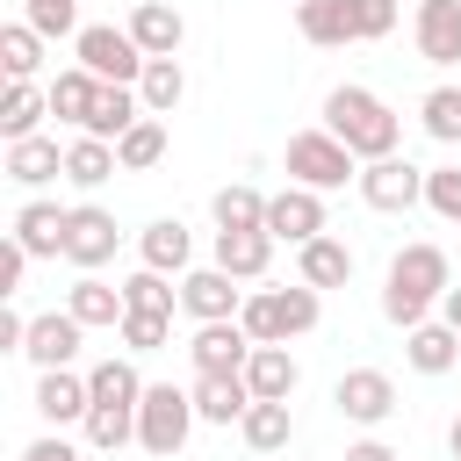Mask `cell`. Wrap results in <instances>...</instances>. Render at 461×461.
<instances>
[{
  "label": "cell",
  "instance_id": "1",
  "mask_svg": "<svg viewBox=\"0 0 461 461\" xmlns=\"http://www.w3.org/2000/svg\"><path fill=\"white\" fill-rule=\"evenodd\" d=\"M324 130H331L360 166L396 158V144H403V115H396L382 94H367V86H331V94H324Z\"/></svg>",
  "mask_w": 461,
  "mask_h": 461
},
{
  "label": "cell",
  "instance_id": "2",
  "mask_svg": "<svg viewBox=\"0 0 461 461\" xmlns=\"http://www.w3.org/2000/svg\"><path fill=\"white\" fill-rule=\"evenodd\" d=\"M447 288H454L447 252H439V245H403V252L389 259V281H382V317L411 331V324H425V310H432Z\"/></svg>",
  "mask_w": 461,
  "mask_h": 461
},
{
  "label": "cell",
  "instance_id": "3",
  "mask_svg": "<svg viewBox=\"0 0 461 461\" xmlns=\"http://www.w3.org/2000/svg\"><path fill=\"white\" fill-rule=\"evenodd\" d=\"M317 317H324V303H317L310 281H295V288H252L245 310H238V324L252 331V346H288V339L317 331Z\"/></svg>",
  "mask_w": 461,
  "mask_h": 461
},
{
  "label": "cell",
  "instance_id": "4",
  "mask_svg": "<svg viewBox=\"0 0 461 461\" xmlns=\"http://www.w3.org/2000/svg\"><path fill=\"white\" fill-rule=\"evenodd\" d=\"M194 432V389H173V382H144V403H137V447L173 461Z\"/></svg>",
  "mask_w": 461,
  "mask_h": 461
},
{
  "label": "cell",
  "instance_id": "5",
  "mask_svg": "<svg viewBox=\"0 0 461 461\" xmlns=\"http://www.w3.org/2000/svg\"><path fill=\"white\" fill-rule=\"evenodd\" d=\"M288 180H295V187L331 194V187L360 180V158H353L331 130H295V137H288Z\"/></svg>",
  "mask_w": 461,
  "mask_h": 461
},
{
  "label": "cell",
  "instance_id": "6",
  "mask_svg": "<svg viewBox=\"0 0 461 461\" xmlns=\"http://www.w3.org/2000/svg\"><path fill=\"white\" fill-rule=\"evenodd\" d=\"M72 50H79V65L94 72V79H108V86H137L144 79V50H137V36L130 29H108V22H94V29H79L72 36Z\"/></svg>",
  "mask_w": 461,
  "mask_h": 461
},
{
  "label": "cell",
  "instance_id": "7",
  "mask_svg": "<svg viewBox=\"0 0 461 461\" xmlns=\"http://www.w3.org/2000/svg\"><path fill=\"white\" fill-rule=\"evenodd\" d=\"M360 202L382 209V216H403V209L425 202V173L411 158H375V166H360Z\"/></svg>",
  "mask_w": 461,
  "mask_h": 461
},
{
  "label": "cell",
  "instance_id": "8",
  "mask_svg": "<svg viewBox=\"0 0 461 461\" xmlns=\"http://www.w3.org/2000/svg\"><path fill=\"white\" fill-rule=\"evenodd\" d=\"M267 238L281 245H310V238H324V194L317 187H281V194H267Z\"/></svg>",
  "mask_w": 461,
  "mask_h": 461
},
{
  "label": "cell",
  "instance_id": "9",
  "mask_svg": "<svg viewBox=\"0 0 461 461\" xmlns=\"http://www.w3.org/2000/svg\"><path fill=\"white\" fill-rule=\"evenodd\" d=\"M180 310H187L194 324H230V317L245 310V288H238L223 267H194V274H180Z\"/></svg>",
  "mask_w": 461,
  "mask_h": 461
},
{
  "label": "cell",
  "instance_id": "10",
  "mask_svg": "<svg viewBox=\"0 0 461 461\" xmlns=\"http://www.w3.org/2000/svg\"><path fill=\"white\" fill-rule=\"evenodd\" d=\"M115 216L108 209H94V202H79L72 216H65V259L79 267V274H94V267H108L115 259Z\"/></svg>",
  "mask_w": 461,
  "mask_h": 461
},
{
  "label": "cell",
  "instance_id": "11",
  "mask_svg": "<svg viewBox=\"0 0 461 461\" xmlns=\"http://www.w3.org/2000/svg\"><path fill=\"white\" fill-rule=\"evenodd\" d=\"M331 403H339V418H353V425H382V418L396 411V382H389L382 367H346L339 389H331Z\"/></svg>",
  "mask_w": 461,
  "mask_h": 461
},
{
  "label": "cell",
  "instance_id": "12",
  "mask_svg": "<svg viewBox=\"0 0 461 461\" xmlns=\"http://www.w3.org/2000/svg\"><path fill=\"white\" fill-rule=\"evenodd\" d=\"M187 360H194V375H245V360H252V331L230 317V324H202L194 339H187Z\"/></svg>",
  "mask_w": 461,
  "mask_h": 461
},
{
  "label": "cell",
  "instance_id": "13",
  "mask_svg": "<svg viewBox=\"0 0 461 461\" xmlns=\"http://www.w3.org/2000/svg\"><path fill=\"white\" fill-rule=\"evenodd\" d=\"M411 36L425 65H461V0H418Z\"/></svg>",
  "mask_w": 461,
  "mask_h": 461
},
{
  "label": "cell",
  "instance_id": "14",
  "mask_svg": "<svg viewBox=\"0 0 461 461\" xmlns=\"http://www.w3.org/2000/svg\"><path fill=\"white\" fill-rule=\"evenodd\" d=\"M252 403H259V396H252L245 375H194V418H202V425H245Z\"/></svg>",
  "mask_w": 461,
  "mask_h": 461
},
{
  "label": "cell",
  "instance_id": "15",
  "mask_svg": "<svg viewBox=\"0 0 461 461\" xmlns=\"http://www.w3.org/2000/svg\"><path fill=\"white\" fill-rule=\"evenodd\" d=\"M79 331H86V324H79L72 310L29 317V346H22V353H29V360H36L43 375H50V367H72V353H79Z\"/></svg>",
  "mask_w": 461,
  "mask_h": 461
},
{
  "label": "cell",
  "instance_id": "16",
  "mask_svg": "<svg viewBox=\"0 0 461 461\" xmlns=\"http://www.w3.org/2000/svg\"><path fill=\"white\" fill-rule=\"evenodd\" d=\"M122 29L137 36V50H144V58H173V50H180V36H187L180 7H166V0H137Z\"/></svg>",
  "mask_w": 461,
  "mask_h": 461
},
{
  "label": "cell",
  "instance_id": "17",
  "mask_svg": "<svg viewBox=\"0 0 461 461\" xmlns=\"http://www.w3.org/2000/svg\"><path fill=\"white\" fill-rule=\"evenodd\" d=\"M137 122H144V101H137V86H108V79H101V94H94V115H86V130H79V137L122 144Z\"/></svg>",
  "mask_w": 461,
  "mask_h": 461
},
{
  "label": "cell",
  "instance_id": "18",
  "mask_svg": "<svg viewBox=\"0 0 461 461\" xmlns=\"http://www.w3.org/2000/svg\"><path fill=\"white\" fill-rule=\"evenodd\" d=\"M65 216H72V209H58V202H22V209H14L22 252H29V259H65Z\"/></svg>",
  "mask_w": 461,
  "mask_h": 461
},
{
  "label": "cell",
  "instance_id": "19",
  "mask_svg": "<svg viewBox=\"0 0 461 461\" xmlns=\"http://www.w3.org/2000/svg\"><path fill=\"white\" fill-rule=\"evenodd\" d=\"M295 281H310L317 295H324V288H346V281H353V245H346V238H331V230H324V238H310V245L295 252Z\"/></svg>",
  "mask_w": 461,
  "mask_h": 461
},
{
  "label": "cell",
  "instance_id": "20",
  "mask_svg": "<svg viewBox=\"0 0 461 461\" xmlns=\"http://www.w3.org/2000/svg\"><path fill=\"white\" fill-rule=\"evenodd\" d=\"M36 411L50 418V425H86V411H94V389H86V375H72V367H50V375H36Z\"/></svg>",
  "mask_w": 461,
  "mask_h": 461
},
{
  "label": "cell",
  "instance_id": "21",
  "mask_svg": "<svg viewBox=\"0 0 461 461\" xmlns=\"http://www.w3.org/2000/svg\"><path fill=\"white\" fill-rule=\"evenodd\" d=\"M245 382H252V396H259V403H288V396H295V382H303V367H295V353H288V346H252Z\"/></svg>",
  "mask_w": 461,
  "mask_h": 461
},
{
  "label": "cell",
  "instance_id": "22",
  "mask_svg": "<svg viewBox=\"0 0 461 461\" xmlns=\"http://www.w3.org/2000/svg\"><path fill=\"white\" fill-rule=\"evenodd\" d=\"M216 267L230 281H259L274 267V238L267 230H216Z\"/></svg>",
  "mask_w": 461,
  "mask_h": 461
},
{
  "label": "cell",
  "instance_id": "23",
  "mask_svg": "<svg viewBox=\"0 0 461 461\" xmlns=\"http://www.w3.org/2000/svg\"><path fill=\"white\" fill-rule=\"evenodd\" d=\"M403 360H411L418 375H447V367L461 360V331L425 317V324H411V331H403Z\"/></svg>",
  "mask_w": 461,
  "mask_h": 461
},
{
  "label": "cell",
  "instance_id": "24",
  "mask_svg": "<svg viewBox=\"0 0 461 461\" xmlns=\"http://www.w3.org/2000/svg\"><path fill=\"white\" fill-rule=\"evenodd\" d=\"M65 310H72V317H79L86 331H94V324H122V317H130V303H122V288H108L101 274H79V281L65 288Z\"/></svg>",
  "mask_w": 461,
  "mask_h": 461
},
{
  "label": "cell",
  "instance_id": "25",
  "mask_svg": "<svg viewBox=\"0 0 461 461\" xmlns=\"http://www.w3.org/2000/svg\"><path fill=\"white\" fill-rule=\"evenodd\" d=\"M295 29H303V43H317V50L360 43V36H353V0H310V7H295Z\"/></svg>",
  "mask_w": 461,
  "mask_h": 461
},
{
  "label": "cell",
  "instance_id": "26",
  "mask_svg": "<svg viewBox=\"0 0 461 461\" xmlns=\"http://www.w3.org/2000/svg\"><path fill=\"white\" fill-rule=\"evenodd\" d=\"M43 94H50V115H58V122L86 130V115H94V94H101V79H94L86 65H72V72H58V79H50Z\"/></svg>",
  "mask_w": 461,
  "mask_h": 461
},
{
  "label": "cell",
  "instance_id": "27",
  "mask_svg": "<svg viewBox=\"0 0 461 461\" xmlns=\"http://www.w3.org/2000/svg\"><path fill=\"white\" fill-rule=\"evenodd\" d=\"M65 173V151H58V137H22V144H7V180H22V187H43V180H58Z\"/></svg>",
  "mask_w": 461,
  "mask_h": 461
},
{
  "label": "cell",
  "instance_id": "28",
  "mask_svg": "<svg viewBox=\"0 0 461 461\" xmlns=\"http://www.w3.org/2000/svg\"><path fill=\"white\" fill-rule=\"evenodd\" d=\"M137 252H144V267H151V274H187V223H180V216L144 223Z\"/></svg>",
  "mask_w": 461,
  "mask_h": 461
},
{
  "label": "cell",
  "instance_id": "29",
  "mask_svg": "<svg viewBox=\"0 0 461 461\" xmlns=\"http://www.w3.org/2000/svg\"><path fill=\"white\" fill-rule=\"evenodd\" d=\"M137 101H144V115H173V108L187 101V72H180V58H151L144 79H137Z\"/></svg>",
  "mask_w": 461,
  "mask_h": 461
},
{
  "label": "cell",
  "instance_id": "30",
  "mask_svg": "<svg viewBox=\"0 0 461 461\" xmlns=\"http://www.w3.org/2000/svg\"><path fill=\"white\" fill-rule=\"evenodd\" d=\"M43 115H50V94H36L29 79L0 94V137H7V144H22V137H43V130H36Z\"/></svg>",
  "mask_w": 461,
  "mask_h": 461
},
{
  "label": "cell",
  "instance_id": "31",
  "mask_svg": "<svg viewBox=\"0 0 461 461\" xmlns=\"http://www.w3.org/2000/svg\"><path fill=\"white\" fill-rule=\"evenodd\" d=\"M115 173H122L115 144H101V137H72V144H65V180H72V187H101V180H115Z\"/></svg>",
  "mask_w": 461,
  "mask_h": 461
},
{
  "label": "cell",
  "instance_id": "32",
  "mask_svg": "<svg viewBox=\"0 0 461 461\" xmlns=\"http://www.w3.org/2000/svg\"><path fill=\"white\" fill-rule=\"evenodd\" d=\"M209 216H216V230H267V194L245 187V180H230V187H216Z\"/></svg>",
  "mask_w": 461,
  "mask_h": 461
},
{
  "label": "cell",
  "instance_id": "33",
  "mask_svg": "<svg viewBox=\"0 0 461 461\" xmlns=\"http://www.w3.org/2000/svg\"><path fill=\"white\" fill-rule=\"evenodd\" d=\"M86 389H94V403H115V411H137V403H144V375H137L130 360H101V367L86 375Z\"/></svg>",
  "mask_w": 461,
  "mask_h": 461
},
{
  "label": "cell",
  "instance_id": "34",
  "mask_svg": "<svg viewBox=\"0 0 461 461\" xmlns=\"http://www.w3.org/2000/svg\"><path fill=\"white\" fill-rule=\"evenodd\" d=\"M238 432H245V447H252V454H281V447L295 439V418H288V403H252Z\"/></svg>",
  "mask_w": 461,
  "mask_h": 461
},
{
  "label": "cell",
  "instance_id": "35",
  "mask_svg": "<svg viewBox=\"0 0 461 461\" xmlns=\"http://www.w3.org/2000/svg\"><path fill=\"white\" fill-rule=\"evenodd\" d=\"M0 65H7V86L36 79V65H43V36H36L29 22H7V29H0Z\"/></svg>",
  "mask_w": 461,
  "mask_h": 461
},
{
  "label": "cell",
  "instance_id": "36",
  "mask_svg": "<svg viewBox=\"0 0 461 461\" xmlns=\"http://www.w3.org/2000/svg\"><path fill=\"white\" fill-rule=\"evenodd\" d=\"M418 122H425L432 144H461V86H432L418 101Z\"/></svg>",
  "mask_w": 461,
  "mask_h": 461
},
{
  "label": "cell",
  "instance_id": "37",
  "mask_svg": "<svg viewBox=\"0 0 461 461\" xmlns=\"http://www.w3.org/2000/svg\"><path fill=\"white\" fill-rule=\"evenodd\" d=\"M115 158H122V173H144V166H158L166 158V115H144L122 144H115Z\"/></svg>",
  "mask_w": 461,
  "mask_h": 461
},
{
  "label": "cell",
  "instance_id": "38",
  "mask_svg": "<svg viewBox=\"0 0 461 461\" xmlns=\"http://www.w3.org/2000/svg\"><path fill=\"white\" fill-rule=\"evenodd\" d=\"M130 439H137V411H115V403H94V411H86V447L115 454V447H130Z\"/></svg>",
  "mask_w": 461,
  "mask_h": 461
},
{
  "label": "cell",
  "instance_id": "39",
  "mask_svg": "<svg viewBox=\"0 0 461 461\" xmlns=\"http://www.w3.org/2000/svg\"><path fill=\"white\" fill-rule=\"evenodd\" d=\"M122 303H130V310H151V317H173V288H166V274H151V267H137V274L122 281Z\"/></svg>",
  "mask_w": 461,
  "mask_h": 461
},
{
  "label": "cell",
  "instance_id": "40",
  "mask_svg": "<svg viewBox=\"0 0 461 461\" xmlns=\"http://www.w3.org/2000/svg\"><path fill=\"white\" fill-rule=\"evenodd\" d=\"M22 22L36 36H72L79 29V0H22Z\"/></svg>",
  "mask_w": 461,
  "mask_h": 461
},
{
  "label": "cell",
  "instance_id": "41",
  "mask_svg": "<svg viewBox=\"0 0 461 461\" xmlns=\"http://www.w3.org/2000/svg\"><path fill=\"white\" fill-rule=\"evenodd\" d=\"M115 331H122V346H130V353H158V346L173 339V317H151V310H130V317H122Z\"/></svg>",
  "mask_w": 461,
  "mask_h": 461
},
{
  "label": "cell",
  "instance_id": "42",
  "mask_svg": "<svg viewBox=\"0 0 461 461\" xmlns=\"http://www.w3.org/2000/svg\"><path fill=\"white\" fill-rule=\"evenodd\" d=\"M425 209L447 216V223H461V166H432L425 173Z\"/></svg>",
  "mask_w": 461,
  "mask_h": 461
},
{
  "label": "cell",
  "instance_id": "43",
  "mask_svg": "<svg viewBox=\"0 0 461 461\" xmlns=\"http://www.w3.org/2000/svg\"><path fill=\"white\" fill-rule=\"evenodd\" d=\"M396 29V0H353V36L360 43H382Z\"/></svg>",
  "mask_w": 461,
  "mask_h": 461
},
{
  "label": "cell",
  "instance_id": "44",
  "mask_svg": "<svg viewBox=\"0 0 461 461\" xmlns=\"http://www.w3.org/2000/svg\"><path fill=\"white\" fill-rule=\"evenodd\" d=\"M22 274H29V252H22V238L7 230V238H0V303L22 295Z\"/></svg>",
  "mask_w": 461,
  "mask_h": 461
},
{
  "label": "cell",
  "instance_id": "45",
  "mask_svg": "<svg viewBox=\"0 0 461 461\" xmlns=\"http://www.w3.org/2000/svg\"><path fill=\"white\" fill-rule=\"evenodd\" d=\"M22 461H79V447H72V439H58V432H43V439H29V447H22Z\"/></svg>",
  "mask_w": 461,
  "mask_h": 461
},
{
  "label": "cell",
  "instance_id": "46",
  "mask_svg": "<svg viewBox=\"0 0 461 461\" xmlns=\"http://www.w3.org/2000/svg\"><path fill=\"white\" fill-rule=\"evenodd\" d=\"M0 346H7V353H22V346H29V317H22L14 303L0 310Z\"/></svg>",
  "mask_w": 461,
  "mask_h": 461
},
{
  "label": "cell",
  "instance_id": "47",
  "mask_svg": "<svg viewBox=\"0 0 461 461\" xmlns=\"http://www.w3.org/2000/svg\"><path fill=\"white\" fill-rule=\"evenodd\" d=\"M346 461H396V447H382V439H353Z\"/></svg>",
  "mask_w": 461,
  "mask_h": 461
},
{
  "label": "cell",
  "instance_id": "48",
  "mask_svg": "<svg viewBox=\"0 0 461 461\" xmlns=\"http://www.w3.org/2000/svg\"><path fill=\"white\" fill-rule=\"evenodd\" d=\"M439 324H454V331H461V288H447V295H439Z\"/></svg>",
  "mask_w": 461,
  "mask_h": 461
},
{
  "label": "cell",
  "instance_id": "49",
  "mask_svg": "<svg viewBox=\"0 0 461 461\" xmlns=\"http://www.w3.org/2000/svg\"><path fill=\"white\" fill-rule=\"evenodd\" d=\"M447 454L461 461V411H454V425H447Z\"/></svg>",
  "mask_w": 461,
  "mask_h": 461
},
{
  "label": "cell",
  "instance_id": "50",
  "mask_svg": "<svg viewBox=\"0 0 461 461\" xmlns=\"http://www.w3.org/2000/svg\"><path fill=\"white\" fill-rule=\"evenodd\" d=\"M295 7H310V0H295Z\"/></svg>",
  "mask_w": 461,
  "mask_h": 461
}]
</instances>
